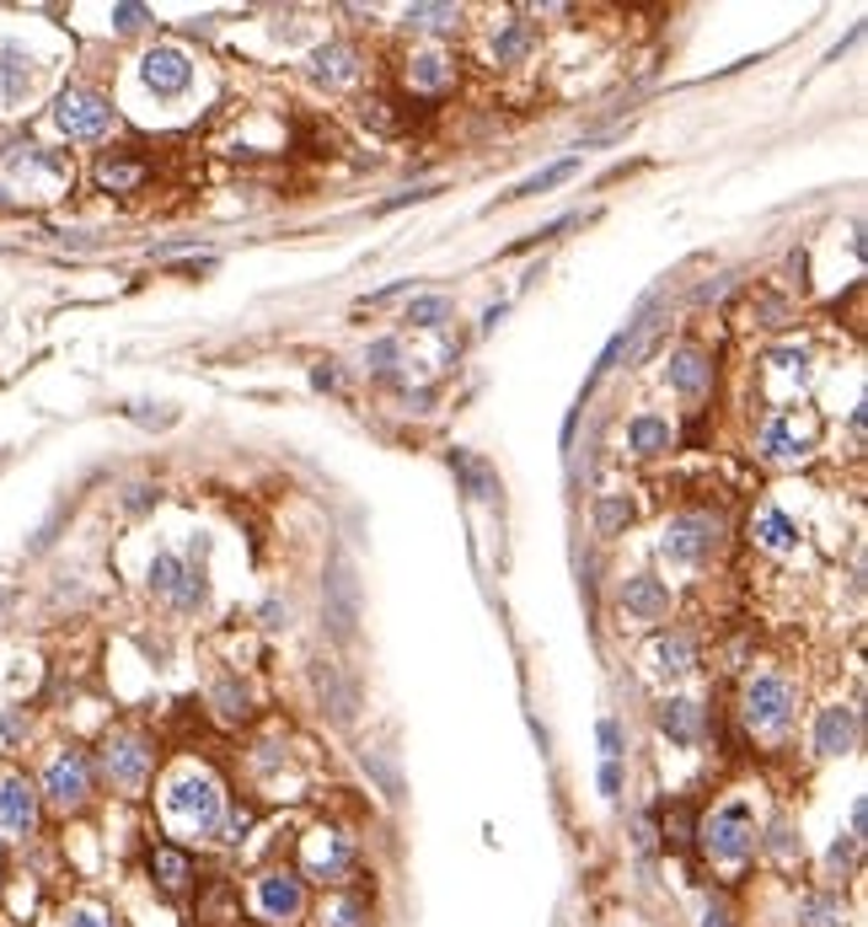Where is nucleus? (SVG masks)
<instances>
[{
    "mask_svg": "<svg viewBox=\"0 0 868 927\" xmlns=\"http://www.w3.org/2000/svg\"><path fill=\"white\" fill-rule=\"evenodd\" d=\"M161 804H167V821L182 825L188 836H215V831H220V815H226V799L215 789V778H205V772L172 778Z\"/></svg>",
    "mask_w": 868,
    "mask_h": 927,
    "instance_id": "f257e3e1",
    "label": "nucleus"
},
{
    "mask_svg": "<svg viewBox=\"0 0 868 927\" xmlns=\"http://www.w3.org/2000/svg\"><path fill=\"white\" fill-rule=\"evenodd\" d=\"M719 537H724L719 515H702V510H692V515H676L670 525H665L660 552L670 558V563H708V558L719 552Z\"/></svg>",
    "mask_w": 868,
    "mask_h": 927,
    "instance_id": "f03ea898",
    "label": "nucleus"
},
{
    "mask_svg": "<svg viewBox=\"0 0 868 927\" xmlns=\"http://www.w3.org/2000/svg\"><path fill=\"white\" fill-rule=\"evenodd\" d=\"M0 173H6V183H17L28 194H54L65 183V162L54 150H43V145H17V150H6Z\"/></svg>",
    "mask_w": 868,
    "mask_h": 927,
    "instance_id": "7ed1b4c3",
    "label": "nucleus"
},
{
    "mask_svg": "<svg viewBox=\"0 0 868 927\" xmlns=\"http://www.w3.org/2000/svg\"><path fill=\"white\" fill-rule=\"evenodd\" d=\"M702 842H708V853L719 863H740L756 853V825H751V810L745 804H730V810H719L713 821L702 825Z\"/></svg>",
    "mask_w": 868,
    "mask_h": 927,
    "instance_id": "20e7f679",
    "label": "nucleus"
},
{
    "mask_svg": "<svg viewBox=\"0 0 868 927\" xmlns=\"http://www.w3.org/2000/svg\"><path fill=\"white\" fill-rule=\"evenodd\" d=\"M788 719H794V687L777 681V676H756L745 687V723L777 735V729H788Z\"/></svg>",
    "mask_w": 868,
    "mask_h": 927,
    "instance_id": "39448f33",
    "label": "nucleus"
},
{
    "mask_svg": "<svg viewBox=\"0 0 868 927\" xmlns=\"http://www.w3.org/2000/svg\"><path fill=\"white\" fill-rule=\"evenodd\" d=\"M54 124L65 129L70 139H103L113 129V107L97 97V92H65L54 103Z\"/></svg>",
    "mask_w": 868,
    "mask_h": 927,
    "instance_id": "423d86ee",
    "label": "nucleus"
},
{
    "mask_svg": "<svg viewBox=\"0 0 868 927\" xmlns=\"http://www.w3.org/2000/svg\"><path fill=\"white\" fill-rule=\"evenodd\" d=\"M322 595H327V622L338 638H354V622H359V580L344 558L327 563V580H322Z\"/></svg>",
    "mask_w": 868,
    "mask_h": 927,
    "instance_id": "0eeeda50",
    "label": "nucleus"
},
{
    "mask_svg": "<svg viewBox=\"0 0 868 927\" xmlns=\"http://www.w3.org/2000/svg\"><path fill=\"white\" fill-rule=\"evenodd\" d=\"M43 789H49V799H54L60 810L81 804V799L92 793V767H86V756L60 751L54 761H49V772H43Z\"/></svg>",
    "mask_w": 868,
    "mask_h": 927,
    "instance_id": "6e6552de",
    "label": "nucleus"
},
{
    "mask_svg": "<svg viewBox=\"0 0 868 927\" xmlns=\"http://www.w3.org/2000/svg\"><path fill=\"white\" fill-rule=\"evenodd\" d=\"M139 75H145V86L156 92V97H182L188 92V81H194V65H188V54L182 49H150L145 60H139Z\"/></svg>",
    "mask_w": 868,
    "mask_h": 927,
    "instance_id": "1a4fd4ad",
    "label": "nucleus"
},
{
    "mask_svg": "<svg viewBox=\"0 0 868 927\" xmlns=\"http://www.w3.org/2000/svg\"><path fill=\"white\" fill-rule=\"evenodd\" d=\"M252 900H258V912H263L269 923H295V917L306 912V890H301L295 874H263Z\"/></svg>",
    "mask_w": 868,
    "mask_h": 927,
    "instance_id": "9d476101",
    "label": "nucleus"
},
{
    "mask_svg": "<svg viewBox=\"0 0 868 927\" xmlns=\"http://www.w3.org/2000/svg\"><path fill=\"white\" fill-rule=\"evenodd\" d=\"M38 825V799L28 789V778H0V831L6 836H33Z\"/></svg>",
    "mask_w": 868,
    "mask_h": 927,
    "instance_id": "9b49d317",
    "label": "nucleus"
},
{
    "mask_svg": "<svg viewBox=\"0 0 868 927\" xmlns=\"http://www.w3.org/2000/svg\"><path fill=\"white\" fill-rule=\"evenodd\" d=\"M103 767H107V778H113L118 789L135 793L139 783H145V772H150V751H145L139 740H129V735H124V740H113V746H107Z\"/></svg>",
    "mask_w": 868,
    "mask_h": 927,
    "instance_id": "f8f14e48",
    "label": "nucleus"
},
{
    "mask_svg": "<svg viewBox=\"0 0 868 927\" xmlns=\"http://www.w3.org/2000/svg\"><path fill=\"white\" fill-rule=\"evenodd\" d=\"M28 92H33V54L0 43V107L22 103Z\"/></svg>",
    "mask_w": 868,
    "mask_h": 927,
    "instance_id": "ddd939ff",
    "label": "nucleus"
},
{
    "mask_svg": "<svg viewBox=\"0 0 868 927\" xmlns=\"http://www.w3.org/2000/svg\"><path fill=\"white\" fill-rule=\"evenodd\" d=\"M306 75H312L316 86H344V81L359 75V54H354L348 43H327V49H316V54H312Z\"/></svg>",
    "mask_w": 868,
    "mask_h": 927,
    "instance_id": "4468645a",
    "label": "nucleus"
},
{
    "mask_svg": "<svg viewBox=\"0 0 868 927\" xmlns=\"http://www.w3.org/2000/svg\"><path fill=\"white\" fill-rule=\"evenodd\" d=\"M623 606L638 622H660L665 612H670V590H665L660 580H649V574H638V580L623 584Z\"/></svg>",
    "mask_w": 868,
    "mask_h": 927,
    "instance_id": "2eb2a0df",
    "label": "nucleus"
},
{
    "mask_svg": "<svg viewBox=\"0 0 868 927\" xmlns=\"http://www.w3.org/2000/svg\"><path fill=\"white\" fill-rule=\"evenodd\" d=\"M809 435H815V429H809ZM809 435H799L794 418H772L762 429V456L766 461H799L804 446H809Z\"/></svg>",
    "mask_w": 868,
    "mask_h": 927,
    "instance_id": "dca6fc26",
    "label": "nucleus"
},
{
    "mask_svg": "<svg viewBox=\"0 0 868 927\" xmlns=\"http://www.w3.org/2000/svg\"><path fill=\"white\" fill-rule=\"evenodd\" d=\"M815 751L820 756H841L853 751V708H826L820 719H815Z\"/></svg>",
    "mask_w": 868,
    "mask_h": 927,
    "instance_id": "f3484780",
    "label": "nucleus"
},
{
    "mask_svg": "<svg viewBox=\"0 0 868 927\" xmlns=\"http://www.w3.org/2000/svg\"><path fill=\"white\" fill-rule=\"evenodd\" d=\"M708 381H713V365H708V354H697V348H681V354H670V386H676V392H687V397H702V392H708Z\"/></svg>",
    "mask_w": 868,
    "mask_h": 927,
    "instance_id": "a211bd4d",
    "label": "nucleus"
},
{
    "mask_svg": "<svg viewBox=\"0 0 868 927\" xmlns=\"http://www.w3.org/2000/svg\"><path fill=\"white\" fill-rule=\"evenodd\" d=\"M660 729L670 740L692 746L697 735H702V708H697L692 697H670V702H660Z\"/></svg>",
    "mask_w": 868,
    "mask_h": 927,
    "instance_id": "6ab92c4d",
    "label": "nucleus"
},
{
    "mask_svg": "<svg viewBox=\"0 0 868 927\" xmlns=\"http://www.w3.org/2000/svg\"><path fill=\"white\" fill-rule=\"evenodd\" d=\"M451 472L461 478V488H467L472 499H493V493H499L493 467H488L483 456H472V450H451Z\"/></svg>",
    "mask_w": 868,
    "mask_h": 927,
    "instance_id": "aec40b11",
    "label": "nucleus"
},
{
    "mask_svg": "<svg viewBox=\"0 0 868 927\" xmlns=\"http://www.w3.org/2000/svg\"><path fill=\"white\" fill-rule=\"evenodd\" d=\"M316 691H322V702H327V714H333V719H338V723H348V719H354V691L344 687V676H338V665H327V659L316 665Z\"/></svg>",
    "mask_w": 868,
    "mask_h": 927,
    "instance_id": "412c9836",
    "label": "nucleus"
},
{
    "mask_svg": "<svg viewBox=\"0 0 868 927\" xmlns=\"http://www.w3.org/2000/svg\"><path fill=\"white\" fill-rule=\"evenodd\" d=\"M627 446L638 450V456H655V450H670V424H665V418H655V413L632 418V424H627Z\"/></svg>",
    "mask_w": 868,
    "mask_h": 927,
    "instance_id": "4be33fe9",
    "label": "nucleus"
},
{
    "mask_svg": "<svg viewBox=\"0 0 868 927\" xmlns=\"http://www.w3.org/2000/svg\"><path fill=\"white\" fill-rule=\"evenodd\" d=\"M756 542H762V548H772V552H788L794 542H799V531H794V520H788V515L766 510V515L756 520Z\"/></svg>",
    "mask_w": 868,
    "mask_h": 927,
    "instance_id": "5701e85b",
    "label": "nucleus"
},
{
    "mask_svg": "<svg viewBox=\"0 0 868 927\" xmlns=\"http://www.w3.org/2000/svg\"><path fill=\"white\" fill-rule=\"evenodd\" d=\"M182 563H177L172 552H156V563H150V590L156 595H167V601H177V590H182Z\"/></svg>",
    "mask_w": 868,
    "mask_h": 927,
    "instance_id": "b1692460",
    "label": "nucleus"
},
{
    "mask_svg": "<svg viewBox=\"0 0 868 927\" xmlns=\"http://www.w3.org/2000/svg\"><path fill=\"white\" fill-rule=\"evenodd\" d=\"M150 868H156V879H161L167 890H182V885H188V858H182L177 847H156V853H150Z\"/></svg>",
    "mask_w": 868,
    "mask_h": 927,
    "instance_id": "393cba45",
    "label": "nucleus"
},
{
    "mask_svg": "<svg viewBox=\"0 0 868 927\" xmlns=\"http://www.w3.org/2000/svg\"><path fill=\"white\" fill-rule=\"evenodd\" d=\"M97 183L113 188V194H129V188L145 183V167H139V162H103V167H97Z\"/></svg>",
    "mask_w": 868,
    "mask_h": 927,
    "instance_id": "a878e982",
    "label": "nucleus"
},
{
    "mask_svg": "<svg viewBox=\"0 0 868 927\" xmlns=\"http://www.w3.org/2000/svg\"><path fill=\"white\" fill-rule=\"evenodd\" d=\"M627 525H632V504H627V499H600V504H595V531H600V537H617Z\"/></svg>",
    "mask_w": 868,
    "mask_h": 927,
    "instance_id": "bb28decb",
    "label": "nucleus"
},
{
    "mask_svg": "<svg viewBox=\"0 0 868 927\" xmlns=\"http://www.w3.org/2000/svg\"><path fill=\"white\" fill-rule=\"evenodd\" d=\"M655 665H660L665 676L692 670V644H687V638H660V644H655Z\"/></svg>",
    "mask_w": 868,
    "mask_h": 927,
    "instance_id": "cd10ccee",
    "label": "nucleus"
},
{
    "mask_svg": "<svg viewBox=\"0 0 868 927\" xmlns=\"http://www.w3.org/2000/svg\"><path fill=\"white\" fill-rule=\"evenodd\" d=\"M525 49H531V28L525 22H510L504 33H499V43H493V54H499V65H515Z\"/></svg>",
    "mask_w": 868,
    "mask_h": 927,
    "instance_id": "c85d7f7f",
    "label": "nucleus"
},
{
    "mask_svg": "<svg viewBox=\"0 0 868 927\" xmlns=\"http://www.w3.org/2000/svg\"><path fill=\"white\" fill-rule=\"evenodd\" d=\"M799 923L804 927H841V912H836L832 895H809L799 906Z\"/></svg>",
    "mask_w": 868,
    "mask_h": 927,
    "instance_id": "c756f323",
    "label": "nucleus"
},
{
    "mask_svg": "<svg viewBox=\"0 0 868 927\" xmlns=\"http://www.w3.org/2000/svg\"><path fill=\"white\" fill-rule=\"evenodd\" d=\"M215 708H220V719H247V714H252V708H247V691L237 687V681H231V676H226V681H220V687H215Z\"/></svg>",
    "mask_w": 868,
    "mask_h": 927,
    "instance_id": "7c9ffc66",
    "label": "nucleus"
},
{
    "mask_svg": "<svg viewBox=\"0 0 868 927\" xmlns=\"http://www.w3.org/2000/svg\"><path fill=\"white\" fill-rule=\"evenodd\" d=\"M344 868H348V847L338 842V836H333L327 847H316V853H312V874H327V879H338Z\"/></svg>",
    "mask_w": 868,
    "mask_h": 927,
    "instance_id": "2f4dec72",
    "label": "nucleus"
},
{
    "mask_svg": "<svg viewBox=\"0 0 868 927\" xmlns=\"http://www.w3.org/2000/svg\"><path fill=\"white\" fill-rule=\"evenodd\" d=\"M414 81L418 86H446V81H451V60H446V54H418Z\"/></svg>",
    "mask_w": 868,
    "mask_h": 927,
    "instance_id": "473e14b6",
    "label": "nucleus"
},
{
    "mask_svg": "<svg viewBox=\"0 0 868 927\" xmlns=\"http://www.w3.org/2000/svg\"><path fill=\"white\" fill-rule=\"evenodd\" d=\"M446 316H451V301H446V295H423V301H414V311H408L414 327H440Z\"/></svg>",
    "mask_w": 868,
    "mask_h": 927,
    "instance_id": "72a5a7b5",
    "label": "nucleus"
},
{
    "mask_svg": "<svg viewBox=\"0 0 868 927\" xmlns=\"http://www.w3.org/2000/svg\"><path fill=\"white\" fill-rule=\"evenodd\" d=\"M456 22V6H408V28H451Z\"/></svg>",
    "mask_w": 868,
    "mask_h": 927,
    "instance_id": "f704fd0d",
    "label": "nucleus"
},
{
    "mask_svg": "<svg viewBox=\"0 0 868 927\" xmlns=\"http://www.w3.org/2000/svg\"><path fill=\"white\" fill-rule=\"evenodd\" d=\"M574 167H579V162H557V167H547V173H536V177H531V183H521V188H515L510 199H531V194H542V188H553V183H563V177H574Z\"/></svg>",
    "mask_w": 868,
    "mask_h": 927,
    "instance_id": "c9c22d12",
    "label": "nucleus"
},
{
    "mask_svg": "<svg viewBox=\"0 0 868 927\" xmlns=\"http://www.w3.org/2000/svg\"><path fill=\"white\" fill-rule=\"evenodd\" d=\"M397 354H402V344H397V338H381V344H370L365 360H370L376 376H391V371H397Z\"/></svg>",
    "mask_w": 868,
    "mask_h": 927,
    "instance_id": "e433bc0d",
    "label": "nucleus"
},
{
    "mask_svg": "<svg viewBox=\"0 0 868 927\" xmlns=\"http://www.w3.org/2000/svg\"><path fill=\"white\" fill-rule=\"evenodd\" d=\"M359 917H365V900H344V906L322 912V927H359Z\"/></svg>",
    "mask_w": 868,
    "mask_h": 927,
    "instance_id": "4c0bfd02",
    "label": "nucleus"
},
{
    "mask_svg": "<svg viewBox=\"0 0 868 927\" xmlns=\"http://www.w3.org/2000/svg\"><path fill=\"white\" fill-rule=\"evenodd\" d=\"M113 22L124 33H135V28H145V6H113Z\"/></svg>",
    "mask_w": 868,
    "mask_h": 927,
    "instance_id": "58836bf2",
    "label": "nucleus"
},
{
    "mask_svg": "<svg viewBox=\"0 0 868 927\" xmlns=\"http://www.w3.org/2000/svg\"><path fill=\"white\" fill-rule=\"evenodd\" d=\"M600 751H606V761H617V756H623V729H617L611 719L600 723Z\"/></svg>",
    "mask_w": 868,
    "mask_h": 927,
    "instance_id": "ea45409f",
    "label": "nucleus"
},
{
    "mask_svg": "<svg viewBox=\"0 0 868 927\" xmlns=\"http://www.w3.org/2000/svg\"><path fill=\"white\" fill-rule=\"evenodd\" d=\"M65 927H113L103 917V912H97V906H75V912H70V923Z\"/></svg>",
    "mask_w": 868,
    "mask_h": 927,
    "instance_id": "a19ab883",
    "label": "nucleus"
},
{
    "mask_svg": "<svg viewBox=\"0 0 868 927\" xmlns=\"http://www.w3.org/2000/svg\"><path fill=\"white\" fill-rule=\"evenodd\" d=\"M124 504H129V510H150V504H156V488H150V482H139V488H129V499H124Z\"/></svg>",
    "mask_w": 868,
    "mask_h": 927,
    "instance_id": "79ce46f5",
    "label": "nucleus"
},
{
    "mask_svg": "<svg viewBox=\"0 0 868 927\" xmlns=\"http://www.w3.org/2000/svg\"><path fill=\"white\" fill-rule=\"evenodd\" d=\"M600 793H611V799L623 793V772H617V761H606V767H600Z\"/></svg>",
    "mask_w": 868,
    "mask_h": 927,
    "instance_id": "37998d69",
    "label": "nucleus"
},
{
    "mask_svg": "<svg viewBox=\"0 0 868 927\" xmlns=\"http://www.w3.org/2000/svg\"><path fill=\"white\" fill-rule=\"evenodd\" d=\"M665 836H670V842H676V847H687V836H692V815H687V810H681V815H676V825H670V831H665Z\"/></svg>",
    "mask_w": 868,
    "mask_h": 927,
    "instance_id": "c03bdc74",
    "label": "nucleus"
},
{
    "mask_svg": "<svg viewBox=\"0 0 868 927\" xmlns=\"http://www.w3.org/2000/svg\"><path fill=\"white\" fill-rule=\"evenodd\" d=\"M772 853L794 858V831H788V825H777V831H772Z\"/></svg>",
    "mask_w": 868,
    "mask_h": 927,
    "instance_id": "a18cd8bd",
    "label": "nucleus"
},
{
    "mask_svg": "<svg viewBox=\"0 0 868 927\" xmlns=\"http://www.w3.org/2000/svg\"><path fill=\"white\" fill-rule=\"evenodd\" d=\"M312 386H316V392H327V386H338V371H333V365H316V371H312Z\"/></svg>",
    "mask_w": 868,
    "mask_h": 927,
    "instance_id": "49530a36",
    "label": "nucleus"
},
{
    "mask_svg": "<svg viewBox=\"0 0 868 927\" xmlns=\"http://www.w3.org/2000/svg\"><path fill=\"white\" fill-rule=\"evenodd\" d=\"M724 290H730V279H713V284H702V290H697V301H719Z\"/></svg>",
    "mask_w": 868,
    "mask_h": 927,
    "instance_id": "de8ad7c7",
    "label": "nucleus"
},
{
    "mask_svg": "<svg viewBox=\"0 0 868 927\" xmlns=\"http://www.w3.org/2000/svg\"><path fill=\"white\" fill-rule=\"evenodd\" d=\"M864 821H868V804L858 799V804H853V836H864Z\"/></svg>",
    "mask_w": 868,
    "mask_h": 927,
    "instance_id": "09e8293b",
    "label": "nucleus"
},
{
    "mask_svg": "<svg viewBox=\"0 0 868 927\" xmlns=\"http://www.w3.org/2000/svg\"><path fill=\"white\" fill-rule=\"evenodd\" d=\"M279 617H284V606H279V601H269V606H263V622H269V627H279Z\"/></svg>",
    "mask_w": 868,
    "mask_h": 927,
    "instance_id": "8fccbe9b",
    "label": "nucleus"
},
{
    "mask_svg": "<svg viewBox=\"0 0 868 927\" xmlns=\"http://www.w3.org/2000/svg\"><path fill=\"white\" fill-rule=\"evenodd\" d=\"M702 927H730V917H724V912H708V917H702Z\"/></svg>",
    "mask_w": 868,
    "mask_h": 927,
    "instance_id": "3c124183",
    "label": "nucleus"
}]
</instances>
